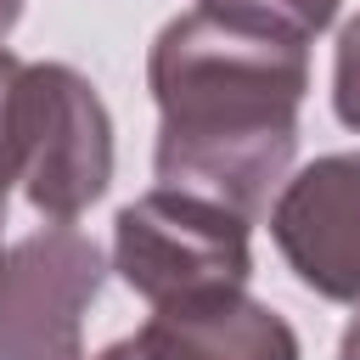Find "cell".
<instances>
[{
    "label": "cell",
    "instance_id": "cell-1",
    "mask_svg": "<svg viewBox=\"0 0 360 360\" xmlns=\"http://www.w3.org/2000/svg\"><path fill=\"white\" fill-rule=\"evenodd\" d=\"M146 84L158 101V180L253 225L298 152L309 45L197 6L152 39Z\"/></svg>",
    "mask_w": 360,
    "mask_h": 360
},
{
    "label": "cell",
    "instance_id": "cell-2",
    "mask_svg": "<svg viewBox=\"0 0 360 360\" xmlns=\"http://www.w3.org/2000/svg\"><path fill=\"white\" fill-rule=\"evenodd\" d=\"M112 264H118L124 287L141 292L152 309L242 292L253 276L248 219L197 191L158 186V191L135 197L129 208H118Z\"/></svg>",
    "mask_w": 360,
    "mask_h": 360
},
{
    "label": "cell",
    "instance_id": "cell-3",
    "mask_svg": "<svg viewBox=\"0 0 360 360\" xmlns=\"http://www.w3.org/2000/svg\"><path fill=\"white\" fill-rule=\"evenodd\" d=\"M17 180L28 202L68 225L112 186V118L84 73L68 62H22L11 96Z\"/></svg>",
    "mask_w": 360,
    "mask_h": 360
},
{
    "label": "cell",
    "instance_id": "cell-4",
    "mask_svg": "<svg viewBox=\"0 0 360 360\" xmlns=\"http://www.w3.org/2000/svg\"><path fill=\"white\" fill-rule=\"evenodd\" d=\"M101 248L45 225L0 259V360H84V309L101 292Z\"/></svg>",
    "mask_w": 360,
    "mask_h": 360
},
{
    "label": "cell",
    "instance_id": "cell-5",
    "mask_svg": "<svg viewBox=\"0 0 360 360\" xmlns=\"http://www.w3.org/2000/svg\"><path fill=\"white\" fill-rule=\"evenodd\" d=\"M270 236L309 292L360 304V152H326L281 180Z\"/></svg>",
    "mask_w": 360,
    "mask_h": 360
},
{
    "label": "cell",
    "instance_id": "cell-6",
    "mask_svg": "<svg viewBox=\"0 0 360 360\" xmlns=\"http://www.w3.org/2000/svg\"><path fill=\"white\" fill-rule=\"evenodd\" d=\"M96 360H298V332L248 292L152 309V321Z\"/></svg>",
    "mask_w": 360,
    "mask_h": 360
},
{
    "label": "cell",
    "instance_id": "cell-7",
    "mask_svg": "<svg viewBox=\"0 0 360 360\" xmlns=\"http://www.w3.org/2000/svg\"><path fill=\"white\" fill-rule=\"evenodd\" d=\"M197 6L253 22V28H270V34H287V39H304V45L338 17V0H197Z\"/></svg>",
    "mask_w": 360,
    "mask_h": 360
},
{
    "label": "cell",
    "instance_id": "cell-8",
    "mask_svg": "<svg viewBox=\"0 0 360 360\" xmlns=\"http://www.w3.org/2000/svg\"><path fill=\"white\" fill-rule=\"evenodd\" d=\"M332 107L349 129H360V11L343 22L338 34V56H332Z\"/></svg>",
    "mask_w": 360,
    "mask_h": 360
},
{
    "label": "cell",
    "instance_id": "cell-9",
    "mask_svg": "<svg viewBox=\"0 0 360 360\" xmlns=\"http://www.w3.org/2000/svg\"><path fill=\"white\" fill-rule=\"evenodd\" d=\"M17 73H22V62L0 45V197L11 191V180H17V135H11V96H17Z\"/></svg>",
    "mask_w": 360,
    "mask_h": 360
},
{
    "label": "cell",
    "instance_id": "cell-10",
    "mask_svg": "<svg viewBox=\"0 0 360 360\" xmlns=\"http://www.w3.org/2000/svg\"><path fill=\"white\" fill-rule=\"evenodd\" d=\"M338 360H360V315L343 326V343H338Z\"/></svg>",
    "mask_w": 360,
    "mask_h": 360
},
{
    "label": "cell",
    "instance_id": "cell-11",
    "mask_svg": "<svg viewBox=\"0 0 360 360\" xmlns=\"http://www.w3.org/2000/svg\"><path fill=\"white\" fill-rule=\"evenodd\" d=\"M17 17H22V0H0V39L17 28Z\"/></svg>",
    "mask_w": 360,
    "mask_h": 360
},
{
    "label": "cell",
    "instance_id": "cell-12",
    "mask_svg": "<svg viewBox=\"0 0 360 360\" xmlns=\"http://www.w3.org/2000/svg\"><path fill=\"white\" fill-rule=\"evenodd\" d=\"M0 219H6V197H0Z\"/></svg>",
    "mask_w": 360,
    "mask_h": 360
}]
</instances>
